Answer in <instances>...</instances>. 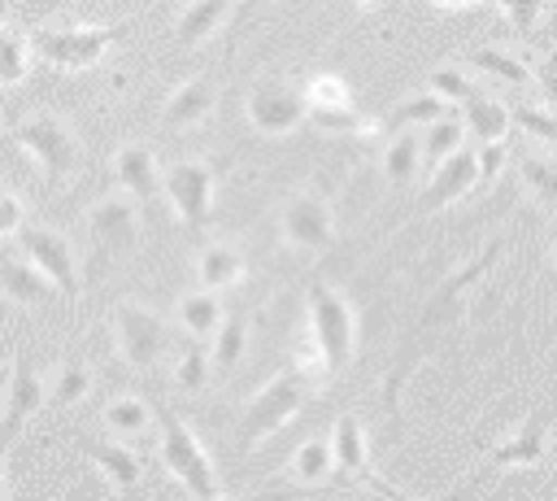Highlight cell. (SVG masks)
I'll return each instance as SVG.
<instances>
[{
	"label": "cell",
	"instance_id": "cell-1",
	"mask_svg": "<svg viewBox=\"0 0 557 501\" xmlns=\"http://www.w3.org/2000/svg\"><path fill=\"white\" fill-rule=\"evenodd\" d=\"M352 353H357V318H352V305L339 296V288L313 279L309 283V340L296 353V362L322 379V375L348 370Z\"/></svg>",
	"mask_w": 557,
	"mask_h": 501
},
{
	"label": "cell",
	"instance_id": "cell-2",
	"mask_svg": "<svg viewBox=\"0 0 557 501\" xmlns=\"http://www.w3.org/2000/svg\"><path fill=\"white\" fill-rule=\"evenodd\" d=\"M313 388H318V375L305 370L300 362L274 370V375L248 396V405L239 410V423H235V449L248 453L252 444H261V440H270L274 431H283V427L309 405Z\"/></svg>",
	"mask_w": 557,
	"mask_h": 501
},
{
	"label": "cell",
	"instance_id": "cell-3",
	"mask_svg": "<svg viewBox=\"0 0 557 501\" xmlns=\"http://www.w3.org/2000/svg\"><path fill=\"white\" fill-rule=\"evenodd\" d=\"M152 427H157V444H161V466L178 479V488L191 492L196 501H213V497H222L218 466H213L209 449H205L200 436L174 414V405L157 401V405H152Z\"/></svg>",
	"mask_w": 557,
	"mask_h": 501
},
{
	"label": "cell",
	"instance_id": "cell-4",
	"mask_svg": "<svg viewBox=\"0 0 557 501\" xmlns=\"http://www.w3.org/2000/svg\"><path fill=\"white\" fill-rule=\"evenodd\" d=\"M13 144L39 166V174H44L48 187H61L65 179L78 174V161H83L78 135L57 113H26V118H17Z\"/></svg>",
	"mask_w": 557,
	"mask_h": 501
},
{
	"label": "cell",
	"instance_id": "cell-5",
	"mask_svg": "<svg viewBox=\"0 0 557 501\" xmlns=\"http://www.w3.org/2000/svg\"><path fill=\"white\" fill-rule=\"evenodd\" d=\"M113 344L131 370H157L174 349V327L139 301H117L113 305Z\"/></svg>",
	"mask_w": 557,
	"mask_h": 501
},
{
	"label": "cell",
	"instance_id": "cell-6",
	"mask_svg": "<svg viewBox=\"0 0 557 501\" xmlns=\"http://www.w3.org/2000/svg\"><path fill=\"white\" fill-rule=\"evenodd\" d=\"M218 161L209 157H178L161 166V196L170 200L174 218L187 231H205L213 218V187H218Z\"/></svg>",
	"mask_w": 557,
	"mask_h": 501
},
{
	"label": "cell",
	"instance_id": "cell-7",
	"mask_svg": "<svg viewBox=\"0 0 557 501\" xmlns=\"http://www.w3.org/2000/svg\"><path fill=\"white\" fill-rule=\"evenodd\" d=\"M278 231H283V244L296 248V253H326L335 244V209L322 192L313 187H300L287 196L283 213H278Z\"/></svg>",
	"mask_w": 557,
	"mask_h": 501
},
{
	"label": "cell",
	"instance_id": "cell-8",
	"mask_svg": "<svg viewBox=\"0 0 557 501\" xmlns=\"http://www.w3.org/2000/svg\"><path fill=\"white\" fill-rule=\"evenodd\" d=\"M244 113L252 122V131L261 135H287L296 131L305 118H309V105H305V87L270 74V78H257L248 87V100H244Z\"/></svg>",
	"mask_w": 557,
	"mask_h": 501
},
{
	"label": "cell",
	"instance_id": "cell-9",
	"mask_svg": "<svg viewBox=\"0 0 557 501\" xmlns=\"http://www.w3.org/2000/svg\"><path fill=\"white\" fill-rule=\"evenodd\" d=\"M500 240H487L483 248H479V257L474 261H466V266H457L453 274H444L440 279V288L431 292V301H426V309H422V322H418V331H444V327H453L461 314H466V301H470V288L487 274V266H496V257H500Z\"/></svg>",
	"mask_w": 557,
	"mask_h": 501
},
{
	"label": "cell",
	"instance_id": "cell-10",
	"mask_svg": "<svg viewBox=\"0 0 557 501\" xmlns=\"http://www.w3.org/2000/svg\"><path fill=\"white\" fill-rule=\"evenodd\" d=\"M117 39H122V26H57V30H35L30 44L57 70H87Z\"/></svg>",
	"mask_w": 557,
	"mask_h": 501
},
{
	"label": "cell",
	"instance_id": "cell-11",
	"mask_svg": "<svg viewBox=\"0 0 557 501\" xmlns=\"http://www.w3.org/2000/svg\"><path fill=\"white\" fill-rule=\"evenodd\" d=\"M17 248L57 288L61 301H78V261H74V248H70V240L61 231H52V227H22L17 231Z\"/></svg>",
	"mask_w": 557,
	"mask_h": 501
},
{
	"label": "cell",
	"instance_id": "cell-12",
	"mask_svg": "<svg viewBox=\"0 0 557 501\" xmlns=\"http://www.w3.org/2000/svg\"><path fill=\"white\" fill-rule=\"evenodd\" d=\"M331 453H335V475H348L352 484H361V488H370V492H379V497H392V501L400 497V488L387 484V479L374 471L366 427H361V418H357L352 410L339 414V423H335V431H331Z\"/></svg>",
	"mask_w": 557,
	"mask_h": 501
},
{
	"label": "cell",
	"instance_id": "cell-13",
	"mask_svg": "<svg viewBox=\"0 0 557 501\" xmlns=\"http://www.w3.org/2000/svg\"><path fill=\"white\" fill-rule=\"evenodd\" d=\"M48 405V388L35 370V362L26 353L13 357L9 366V383H4V401H0V449L17 440V431Z\"/></svg>",
	"mask_w": 557,
	"mask_h": 501
},
{
	"label": "cell",
	"instance_id": "cell-14",
	"mask_svg": "<svg viewBox=\"0 0 557 501\" xmlns=\"http://www.w3.org/2000/svg\"><path fill=\"white\" fill-rule=\"evenodd\" d=\"M87 235L96 244V253H126L139 240V205L126 192L100 196L87 209Z\"/></svg>",
	"mask_w": 557,
	"mask_h": 501
},
{
	"label": "cell",
	"instance_id": "cell-15",
	"mask_svg": "<svg viewBox=\"0 0 557 501\" xmlns=\"http://www.w3.org/2000/svg\"><path fill=\"white\" fill-rule=\"evenodd\" d=\"M305 105H309V118L326 131H348V135H361L370 122L357 113L352 105V91L339 74H313L305 83Z\"/></svg>",
	"mask_w": 557,
	"mask_h": 501
},
{
	"label": "cell",
	"instance_id": "cell-16",
	"mask_svg": "<svg viewBox=\"0 0 557 501\" xmlns=\"http://www.w3.org/2000/svg\"><path fill=\"white\" fill-rule=\"evenodd\" d=\"M474 187H479V157H474V148L461 144V148L448 152L440 166H431V183H426L418 209H422V213L448 209V205H457L461 196H470Z\"/></svg>",
	"mask_w": 557,
	"mask_h": 501
},
{
	"label": "cell",
	"instance_id": "cell-17",
	"mask_svg": "<svg viewBox=\"0 0 557 501\" xmlns=\"http://www.w3.org/2000/svg\"><path fill=\"white\" fill-rule=\"evenodd\" d=\"M113 179L144 209H152L161 200V166H157V152L148 144H122L113 152Z\"/></svg>",
	"mask_w": 557,
	"mask_h": 501
},
{
	"label": "cell",
	"instance_id": "cell-18",
	"mask_svg": "<svg viewBox=\"0 0 557 501\" xmlns=\"http://www.w3.org/2000/svg\"><path fill=\"white\" fill-rule=\"evenodd\" d=\"M213 105H218V91H213V83L209 78H183L170 96H165V105H161V126L165 131H196L209 113H213Z\"/></svg>",
	"mask_w": 557,
	"mask_h": 501
},
{
	"label": "cell",
	"instance_id": "cell-19",
	"mask_svg": "<svg viewBox=\"0 0 557 501\" xmlns=\"http://www.w3.org/2000/svg\"><path fill=\"white\" fill-rule=\"evenodd\" d=\"M0 292L13 305H26V309H44V305L57 301V288L26 257H13V253H0Z\"/></svg>",
	"mask_w": 557,
	"mask_h": 501
},
{
	"label": "cell",
	"instance_id": "cell-20",
	"mask_svg": "<svg viewBox=\"0 0 557 501\" xmlns=\"http://www.w3.org/2000/svg\"><path fill=\"white\" fill-rule=\"evenodd\" d=\"M87 457H91V466L104 475V484L113 492H135L144 484L139 457L126 444H117V440H87Z\"/></svg>",
	"mask_w": 557,
	"mask_h": 501
},
{
	"label": "cell",
	"instance_id": "cell-21",
	"mask_svg": "<svg viewBox=\"0 0 557 501\" xmlns=\"http://www.w3.org/2000/svg\"><path fill=\"white\" fill-rule=\"evenodd\" d=\"M513 166H518L522 192H527L544 213H557V152L522 148V152L513 157Z\"/></svg>",
	"mask_w": 557,
	"mask_h": 501
},
{
	"label": "cell",
	"instance_id": "cell-22",
	"mask_svg": "<svg viewBox=\"0 0 557 501\" xmlns=\"http://www.w3.org/2000/svg\"><path fill=\"white\" fill-rule=\"evenodd\" d=\"M548 427H553L548 414H527V423L509 440H500L492 449V462L496 466H535L544 457V449H548Z\"/></svg>",
	"mask_w": 557,
	"mask_h": 501
},
{
	"label": "cell",
	"instance_id": "cell-23",
	"mask_svg": "<svg viewBox=\"0 0 557 501\" xmlns=\"http://www.w3.org/2000/svg\"><path fill=\"white\" fill-rule=\"evenodd\" d=\"M196 279H200V288H213V292L235 288L244 279V253L235 244H226V240L200 244V253H196Z\"/></svg>",
	"mask_w": 557,
	"mask_h": 501
},
{
	"label": "cell",
	"instance_id": "cell-24",
	"mask_svg": "<svg viewBox=\"0 0 557 501\" xmlns=\"http://www.w3.org/2000/svg\"><path fill=\"white\" fill-rule=\"evenodd\" d=\"M222 314H226V309H222V301H218L213 288H191V292H183L178 305H174V322H178L191 340H209V335L218 331Z\"/></svg>",
	"mask_w": 557,
	"mask_h": 501
},
{
	"label": "cell",
	"instance_id": "cell-25",
	"mask_svg": "<svg viewBox=\"0 0 557 501\" xmlns=\"http://www.w3.org/2000/svg\"><path fill=\"white\" fill-rule=\"evenodd\" d=\"M331 475H335L331 440H322V436L300 440L296 453H292V462H287V479L300 484V488H322V484H331Z\"/></svg>",
	"mask_w": 557,
	"mask_h": 501
},
{
	"label": "cell",
	"instance_id": "cell-26",
	"mask_svg": "<svg viewBox=\"0 0 557 501\" xmlns=\"http://www.w3.org/2000/svg\"><path fill=\"white\" fill-rule=\"evenodd\" d=\"M226 4H231V0H187V9L178 13V26H174V44H178V48L205 44V39L226 22Z\"/></svg>",
	"mask_w": 557,
	"mask_h": 501
},
{
	"label": "cell",
	"instance_id": "cell-27",
	"mask_svg": "<svg viewBox=\"0 0 557 501\" xmlns=\"http://www.w3.org/2000/svg\"><path fill=\"white\" fill-rule=\"evenodd\" d=\"M379 166H383V179H387L392 187H409V183H413V174H418V166H422L418 131H392V139L383 144Z\"/></svg>",
	"mask_w": 557,
	"mask_h": 501
},
{
	"label": "cell",
	"instance_id": "cell-28",
	"mask_svg": "<svg viewBox=\"0 0 557 501\" xmlns=\"http://www.w3.org/2000/svg\"><path fill=\"white\" fill-rule=\"evenodd\" d=\"M461 109H466V126H470V135L479 139V144H492V139H505L509 135V109L500 105V100H492V96H483V91H470L466 100H461Z\"/></svg>",
	"mask_w": 557,
	"mask_h": 501
},
{
	"label": "cell",
	"instance_id": "cell-29",
	"mask_svg": "<svg viewBox=\"0 0 557 501\" xmlns=\"http://www.w3.org/2000/svg\"><path fill=\"white\" fill-rule=\"evenodd\" d=\"M209 340H213L209 344V366L231 375L244 362V349H248V318L244 314H222V322H218V331Z\"/></svg>",
	"mask_w": 557,
	"mask_h": 501
},
{
	"label": "cell",
	"instance_id": "cell-30",
	"mask_svg": "<svg viewBox=\"0 0 557 501\" xmlns=\"http://www.w3.org/2000/svg\"><path fill=\"white\" fill-rule=\"evenodd\" d=\"M104 427L122 440H144L152 431V405L139 396H109L104 401Z\"/></svg>",
	"mask_w": 557,
	"mask_h": 501
},
{
	"label": "cell",
	"instance_id": "cell-31",
	"mask_svg": "<svg viewBox=\"0 0 557 501\" xmlns=\"http://www.w3.org/2000/svg\"><path fill=\"white\" fill-rule=\"evenodd\" d=\"M466 144V122L461 118H453V113H444V118H435V122H426L422 131H418V148H422V161L426 166H440L448 152H457Z\"/></svg>",
	"mask_w": 557,
	"mask_h": 501
},
{
	"label": "cell",
	"instance_id": "cell-32",
	"mask_svg": "<svg viewBox=\"0 0 557 501\" xmlns=\"http://www.w3.org/2000/svg\"><path fill=\"white\" fill-rule=\"evenodd\" d=\"M470 65L483 70V74H492L496 83H505V87H513V91H527V87H531V65H527L522 57H513V52L474 48V52H470Z\"/></svg>",
	"mask_w": 557,
	"mask_h": 501
},
{
	"label": "cell",
	"instance_id": "cell-33",
	"mask_svg": "<svg viewBox=\"0 0 557 501\" xmlns=\"http://www.w3.org/2000/svg\"><path fill=\"white\" fill-rule=\"evenodd\" d=\"M444 113H448V100L440 91H422V96H409L405 105H396L387 113V126L392 131H413V126H426V122H435Z\"/></svg>",
	"mask_w": 557,
	"mask_h": 501
},
{
	"label": "cell",
	"instance_id": "cell-34",
	"mask_svg": "<svg viewBox=\"0 0 557 501\" xmlns=\"http://www.w3.org/2000/svg\"><path fill=\"white\" fill-rule=\"evenodd\" d=\"M87 392H91V366L78 362V357H70V362H61V370H57V383H52V392H48V405H52V410H65V405L83 401Z\"/></svg>",
	"mask_w": 557,
	"mask_h": 501
},
{
	"label": "cell",
	"instance_id": "cell-35",
	"mask_svg": "<svg viewBox=\"0 0 557 501\" xmlns=\"http://www.w3.org/2000/svg\"><path fill=\"white\" fill-rule=\"evenodd\" d=\"M26 65H30V44L13 26H0V87H17L26 78Z\"/></svg>",
	"mask_w": 557,
	"mask_h": 501
},
{
	"label": "cell",
	"instance_id": "cell-36",
	"mask_svg": "<svg viewBox=\"0 0 557 501\" xmlns=\"http://www.w3.org/2000/svg\"><path fill=\"white\" fill-rule=\"evenodd\" d=\"M205 383H209V349H200V340H191V344L178 349L174 388H178V392H200Z\"/></svg>",
	"mask_w": 557,
	"mask_h": 501
},
{
	"label": "cell",
	"instance_id": "cell-37",
	"mask_svg": "<svg viewBox=\"0 0 557 501\" xmlns=\"http://www.w3.org/2000/svg\"><path fill=\"white\" fill-rule=\"evenodd\" d=\"M509 118H513L527 135H535L540 144H548V148L557 152V118H553V113H540V109H531V105H518V109H509Z\"/></svg>",
	"mask_w": 557,
	"mask_h": 501
},
{
	"label": "cell",
	"instance_id": "cell-38",
	"mask_svg": "<svg viewBox=\"0 0 557 501\" xmlns=\"http://www.w3.org/2000/svg\"><path fill=\"white\" fill-rule=\"evenodd\" d=\"M431 91H440L444 100H457V105H461V100H466V96L474 91V83H470V78H466L461 70L444 65V70H435V74H431Z\"/></svg>",
	"mask_w": 557,
	"mask_h": 501
},
{
	"label": "cell",
	"instance_id": "cell-39",
	"mask_svg": "<svg viewBox=\"0 0 557 501\" xmlns=\"http://www.w3.org/2000/svg\"><path fill=\"white\" fill-rule=\"evenodd\" d=\"M531 87H540V96H544L548 109H557V48L544 52V57L535 61V70H531Z\"/></svg>",
	"mask_w": 557,
	"mask_h": 501
},
{
	"label": "cell",
	"instance_id": "cell-40",
	"mask_svg": "<svg viewBox=\"0 0 557 501\" xmlns=\"http://www.w3.org/2000/svg\"><path fill=\"white\" fill-rule=\"evenodd\" d=\"M492 4H496V9H505V13H509V22H513V30H522V35H527V30H531V22L540 17V4H544V0H492Z\"/></svg>",
	"mask_w": 557,
	"mask_h": 501
},
{
	"label": "cell",
	"instance_id": "cell-41",
	"mask_svg": "<svg viewBox=\"0 0 557 501\" xmlns=\"http://www.w3.org/2000/svg\"><path fill=\"white\" fill-rule=\"evenodd\" d=\"M474 157H479V187H487V183L496 179L500 161H505V139H492V144L474 148Z\"/></svg>",
	"mask_w": 557,
	"mask_h": 501
},
{
	"label": "cell",
	"instance_id": "cell-42",
	"mask_svg": "<svg viewBox=\"0 0 557 501\" xmlns=\"http://www.w3.org/2000/svg\"><path fill=\"white\" fill-rule=\"evenodd\" d=\"M22 218H26L22 200H17L13 192H0V240L17 235V231H22Z\"/></svg>",
	"mask_w": 557,
	"mask_h": 501
},
{
	"label": "cell",
	"instance_id": "cell-43",
	"mask_svg": "<svg viewBox=\"0 0 557 501\" xmlns=\"http://www.w3.org/2000/svg\"><path fill=\"white\" fill-rule=\"evenodd\" d=\"M261 4H265V0H244V4L235 9V22H231V35H235V30H244V26L252 22V13H257Z\"/></svg>",
	"mask_w": 557,
	"mask_h": 501
},
{
	"label": "cell",
	"instance_id": "cell-44",
	"mask_svg": "<svg viewBox=\"0 0 557 501\" xmlns=\"http://www.w3.org/2000/svg\"><path fill=\"white\" fill-rule=\"evenodd\" d=\"M431 4H435V9H466L470 0H431Z\"/></svg>",
	"mask_w": 557,
	"mask_h": 501
},
{
	"label": "cell",
	"instance_id": "cell-45",
	"mask_svg": "<svg viewBox=\"0 0 557 501\" xmlns=\"http://www.w3.org/2000/svg\"><path fill=\"white\" fill-rule=\"evenodd\" d=\"M0 501H4V462H0Z\"/></svg>",
	"mask_w": 557,
	"mask_h": 501
},
{
	"label": "cell",
	"instance_id": "cell-46",
	"mask_svg": "<svg viewBox=\"0 0 557 501\" xmlns=\"http://www.w3.org/2000/svg\"><path fill=\"white\" fill-rule=\"evenodd\" d=\"M548 39H553V44H557V26H553V35H548Z\"/></svg>",
	"mask_w": 557,
	"mask_h": 501
},
{
	"label": "cell",
	"instance_id": "cell-47",
	"mask_svg": "<svg viewBox=\"0 0 557 501\" xmlns=\"http://www.w3.org/2000/svg\"><path fill=\"white\" fill-rule=\"evenodd\" d=\"M553 253H557V248H553Z\"/></svg>",
	"mask_w": 557,
	"mask_h": 501
}]
</instances>
